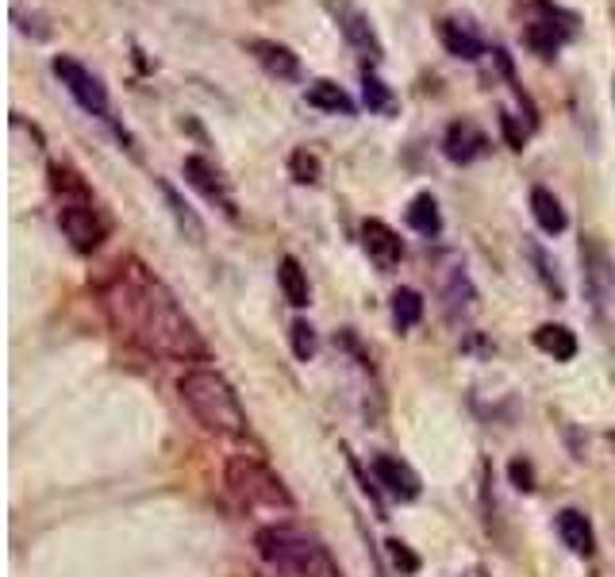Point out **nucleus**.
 I'll use <instances>...</instances> for the list:
<instances>
[{"label": "nucleus", "mask_w": 615, "mask_h": 577, "mask_svg": "<svg viewBox=\"0 0 615 577\" xmlns=\"http://www.w3.org/2000/svg\"><path fill=\"white\" fill-rule=\"evenodd\" d=\"M104 312L127 343L173 362H200L204 339L170 289L139 262H127L104 289Z\"/></svg>", "instance_id": "1"}, {"label": "nucleus", "mask_w": 615, "mask_h": 577, "mask_svg": "<svg viewBox=\"0 0 615 577\" xmlns=\"http://www.w3.org/2000/svg\"><path fill=\"white\" fill-rule=\"evenodd\" d=\"M177 393H181L185 408L193 412V420L200 427H208L212 435H227V439L246 435V427H250L246 408L235 393V385L220 370H208V366L185 370L177 381Z\"/></svg>", "instance_id": "2"}, {"label": "nucleus", "mask_w": 615, "mask_h": 577, "mask_svg": "<svg viewBox=\"0 0 615 577\" xmlns=\"http://www.w3.org/2000/svg\"><path fill=\"white\" fill-rule=\"evenodd\" d=\"M254 547L258 558L285 577H339L335 558L327 554L316 535L308 531H296L285 524H270L254 535Z\"/></svg>", "instance_id": "3"}, {"label": "nucleus", "mask_w": 615, "mask_h": 577, "mask_svg": "<svg viewBox=\"0 0 615 577\" xmlns=\"http://www.w3.org/2000/svg\"><path fill=\"white\" fill-rule=\"evenodd\" d=\"M54 174V189H66V197H62V208H58V227H62V235L70 239V247L81 254L97 251L100 243H104V220L97 216V208L89 201V189L77 181V174L70 170H62V166H54L50 170Z\"/></svg>", "instance_id": "4"}, {"label": "nucleus", "mask_w": 615, "mask_h": 577, "mask_svg": "<svg viewBox=\"0 0 615 577\" xmlns=\"http://www.w3.org/2000/svg\"><path fill=\"white\" fill-rule=\"evenodd\" d=\"M227 485L246 508H293L285 481L258 458H231L227 462Z\"/></svg>", "instance_id": "5"}, {"label": "nucleus", "mask_w": 615, "mask_h": 577, "mask_svg": "<svg viewBox=\"0 0 615 577\" xmlns=\"http://www.w3.org/2000/svg\"><path fill=\"white\" fill-rule=\"evenodd\" d=\"M581 274H585V293L592 301V312L604 324H615V258L596 235L581 239Z\"/></svg>", "instance_id": "6"}, {"label": "nucleus", "mask_w": 615, "mask_h": 577, "mask_svg": "<svg viewBox=\"0 0 615 577\" xmlns=\"http://www.w3.org/2000/svg\"><path fill=\"white\" fill-rule=\"evenodd\" d=\"M50 70L54 77L66 85V93L74 97L89 116H97V120H112V104H108V89L100 85V77L89 70V66H81L77 58L70 54H58L54 62H50Z\"/></svg>", "instance_id": "7"}, {"label": "nucleus", "mask_w": 615, "mask_h": 577, "mask_svg": "<svg viewBox=\"0 0 615 577\" xmlns=\"http://www.w3.org/2000/svg\"><path fill=\"white\" fill-rule=\"evenodd\" d=\"M323 8L335 16L346 47H354V51L362 54V58H369V62H381V58H385V47H381V39H377V27H373V20H369L354 0H323Z\"/></svg>", "instance_id": "8"}, {"label": "nucleus", "mask_w": 615, "mask_h": 577, "mask_svg": "<svg viewBox=\"0 0 615 577\" xmlns=\"http://www.w3.org/2000/svg\"><path fill=\"white\" fill-rule=\"evenodd\" d=\"M181 170H185V181L197 189L204 201L216 204L223 216H231V220L239 216V208H235V197H231L227 181H223V174L216 170V166H212V162H208V158H200V154H189Z\"/></svg>", "instance_id": "9"}, {"label": "nucleus", "mask_w": 615, "mask_h": 577, "mask_svg": "<svg viewBox=\"0 0 615 577\" xmlns=\"http://www.w3.org/2000/svg\"><path fill=\"white\" fill-rule=\"evenodd\" d=\"M373 477H377V485L393 497V501H416L419 493H423V481L419 474L404 462V458H396V454H373Z\"/></svg>", "instance_id": "10"}, {"label": "nucleus", "mask_w": 615, "mask_h": 577, "mask_svg": "<svg viewBox=\"0 0 615 577\" xmlns=\"http://www.w3.org/2000/svg\"><path fill=\"white\" fill-rule=\"evenodd\" d=\"M477 289H473V281H469L466 266H450V274L443 281V312L446 320L454 327H462L473 320V312H477Z\"/></svg>", "instance_id": "11"}, {"label": "nucleus", "mask_w": 615, "mask_h": 577, "mask_svg": "<svg viewBox=\"0 0 615 577\" xmlns=\"http://www.w3.org/2000/svg\"><path fill=\"white\" fill-rule=\"evenodd\" d=\"M485 151H489V135L473 124V120H454V124L446 127L443 154L454 166H469V162H477Z\"/></svg>", "instance_id": "12"}, {"label": "nucleus", "mask_w": 615, "mask_h": 577, "mask_svg": "<svg viewBox=\"0 0 615 577\" xmlns=\"http://www.w3.org/2000/svg\"><path fill=\"white\" fill-rule=\"evenodd\" d=\"M362 247H366L369 262L377 270H393L396 262L404 258V239L385 220H366L362 224Z\"/></svg>", "instance_id": "13"}, {"label": "nucleus", "mask_w": 615, "mask_h": 577, "mask_svg": "<svg viewBox=\"0 0 615 577\" xmlns=\"http://www.w3.org/2000/svg\"><path fill=\"white\" fill-rule=\"evenodd\" d=\"M250 54H254V62L266 70L270 77L277 81H300V58L293 54V47H285V43H273V39H250Z\"/></svg>", "instance_id": "14"}, {"label": "nucleus", "mask_w": 615, "mask_h": 577, "mask_svg": "<svg viewBox=\"0 0 615 577\" xmlns=\"http://www.w3.org/2000/svg\"><path fill=\"white\" fill-rule=\"evenodd\" d=\"M439 39H443L446 54L462 58V62H477L485 54V39L473 31L469 20H458V16H446L439 20Z\"/></svg>", "instance_id": "15"}, {"label": "nucleus", "mask_w": 615, "mask_h": 577, "mask_svg": "<svg viewBox=\"0 0 615 577\" xmlns=\"http://www.w3.org/2000/svg\"><path fill=\"white\" fill-rule=\"evenodd\" d=\"M558 535H562V543L577 558H592L596 554V531H592V520L581 508H562L558 512Z\"/></svg>", "instance_id": "16"}, {"label": "nucleus", "mask_w": 615, "mask_h": 577, "mask_svg": "<svg viewBox=\"0 0 615 577\" xmlns=\"http://www.w3.org/2000/svg\"><path fill=\"white\" fill-rule=\"evenodd\" d=\"M304 101L312 104V108H320V112H331V116H354L358 112V104L350 101V93H346L339 81H331V77L312 81L304 89Z\"/></svg>", "instance_id": "17"}, {"label": "nucleus", "mask_w": 615, "mask_h": 577, "mask_svg": "<svg viewBox=\"0 0 615 577\" xmlns=\"http://www.w3.org/2000/svg\"><path fill=\"white\" fill-rule=\"evenodd\" d=\"M569 35H573V27H562V24H554V20H531V24L523 27L527 51L539 54V58H554V54L566 47Z\"/></svg>", "instance_id": "18"}, {"label": "nucleus", "mask_w": 615, "mask_h": 577, "mask_svg": "<svg viewBox=\"0 0 615 577\" xmlns=\"http://www.w3.org/2000/svg\"><path fill=\"white\" fill-rule=\"evenodd\" d=\"M404 220L423 239H439L443 235V212H439V201L431 193H416L412 204H408V212H404Z\"/></svg>", "instance_id": "19"}, {"label": "nucleus", "mask_w": 615, "mask_h": 577, "mask_svg": "<svg viewBox=\"0 0 615 577\" xmlns=\"http://www.w3.org/2000/svg\"><path fill=\"white\" fill-rule=\"evenodd\" d=\"M531 212H535V224H539L546 235H562L569 227V216H566V208H562V201H558L550 189H542V185L531 189Z\"/></svg>", "instance_id": "20"}, {"label": "nucleus", "mask_w": 615, "mask_h": 577, "mask_svg": "<svg viewBox=\"0 0 615 577\" xmlns=\"http://www.w3.org/2000/svg\"><path fill=\"white\" fill-rule=\"evenodd\" d=\"M535 347L550 354L554 362H573L577 358V335L566 324H542L535 327Z\"/></svg>", "instance_id": "21"}, {"label": "nucleus", "mask_w": 615, "mask_h": 577, "mask_svg": "<svg viewBox=\"0 0 615 577\" xmlns=\"http://www.w3.org/2000/svg\"><path fill=\"white\" fill-rule=\"evenodd\" d=\"M158 189H162V197H166V208H170L173 224H177V231L189 239V243H204V224H200V216L185 204V197L173 189L170 181H158Z\"/></svg>", "instance_id": "22"}, {"label": "nucleus", "mask_w": 615, "mask_h": 577, "mask_svg": "<svg viewBox=\"0 0 615 577\" xmlns=\"http://www.w3.org/2000/svg\"><path fill=\"white\" fill-rule=\"evenodd\" d=\"M277 285H281L285 301L293 304V308H304V304L312 301V289H308V274H304V266L296 262L293 254H285V258L277 262Z\"/></svg>", "instance_id": "23"}, {"label": "nucleus", "mask_w": 615, "mask_h": 577, "mask_svg": "<svg viewBox=\"0 0 615 577\" xmlns=\"http://www.w3.org/2000/svg\"><path fill=\"white\" fill-rule=\"evenodd\" d=\"M362 104H366L373 116H393L396 112V97L393 89L373 74V70H362Z\"/></svg>", "instance_id": "24"}, {"label": "nucleus", "mask_w": 615, "mask_h": 577, "mask_svg": "<svg viewBox=\"0 0 615 577\" xmlns=\"http://www.w3.org/2000/svg\"><path fill=\"white\" fill-rule=\"evenodd\" d=\"M423 320V297L416 289H396L393 293V324L396 331H408Z\"/></svg>", "instance_id": "25"}, {"label": "nucleus", "mask_w": 615, "mask_h": 577, "mask_svg": "<svg viewBox=\"0 0 615 577\" xmlns=\"http://www.w3.org/2000/svg\"><path fill=\"white\" fill-rule=\"evenodd\" d=\"M527 254H531L535 266H539V281L546 285V293H550L554 301H566V285H562V277H558V266L550 262V254L542 251L539 243H527Z\"/></svg>", "instance_id": "26"}, {"label": "nucleus", "mask_w": 615, "mask_h": 577, "mask_svg": "<svg viewBox=\"0 0 615 577\" xmlns=\"http://www.w3.org/2000/svg\"><path fill=\"white\" fill-rule=\"evenodd\" d=\"M289 339H293V354L300 358V362H312L316 351H320L316 327L308 324V320H293V327H289Z\"/></svg>", "instance_id": "27"}, {"label": "nucleus", "mask_w": 615, "mask_h": 577, "mask_svg": "<svg viewBox=\"0 0 615 577\" xmlns=\"http://www.w3.org/2000/svg\"><path fill=\"white\" fill-rule=\"evenodd\" d=\"M289 174L296 185H316L320 181V158L312 151H293L289 154Z\"/></svg>", "instance_id": "28"}, {"label": "nucleus", "mask_w": 615, "mask_h": 577, "mask_svg": "<svg viewBox=\"0 0 615 577\" xmlns=\"http://www.w3.org/2000/svg\"><path fill=\"white\" fill-rule=\"evenodd\" d=\"M385 551H389V558H393V566L400 570V574H416V570H419V558L408 551V543H400V539H389V543H385Z\"/></svg>", "instance_id": "29"}, {"label": "nucleus", "mask_w": 615, "mask_h": 577, "mask_svg": "<svg viewBox=\"0 0 615 577\" xmlns=\"http://www.w3.org/2000/svg\"><path fill=\"white\" fill-rule=\"evenodd\" d=\"M508 477H512V485L523 489V493H531V489H535V466H531L527 458H516V462L508 466Z\"/></svg>", "instance_id": "30"}, {"label": "nucleus", "mask_w": 615, "mask_h": 577, "mask_svg": "<svg viewBox=\"0 0 615 577\" xmlns=\"http://www.w3.org/2000/svg\"><path fill=\"white\" fill-rule=\"evenodd\" d=\"M500 124H504V135H508V143H512V151H523V131L516 127V116L512 112H500Z\"/></svg>", "instance_id": "31"}]
</instances>
